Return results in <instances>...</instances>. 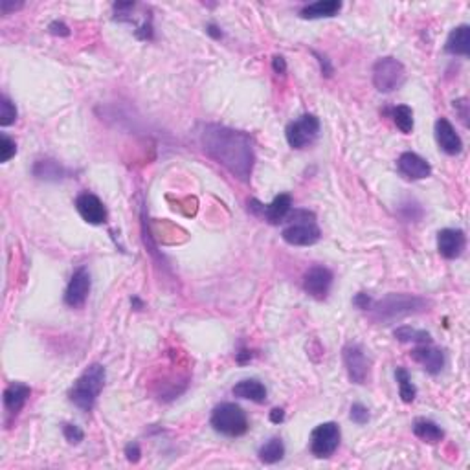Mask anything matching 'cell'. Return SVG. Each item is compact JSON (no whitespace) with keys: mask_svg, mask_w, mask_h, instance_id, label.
<instances>
[{"mask_svg":"<svg viewBox=\"0 0 470 470\" xmlns=\"http://www.w3.org/2000/svg\"><path fill=\"white\" fill-rule=\"evenodd\" d=\"M63 436H65V439L68 441L70 445H80L81 441L85 439V434L80 426L70 425V423L63 425Z\"/></svg>","mask_w":470,"mask_h":470,"instance_id":"cell-30","label":"cell"},{"mask_svg":"<svg viewBox=\"0 0 470 470\" xmlns=\"http://www.w3.org/2000/svg\"><path fill=\"white\" fill-rule=\"evenodd\" d=\"M247 358H252V353L248 351V349H243V351H241V353H237V362H239V364H244V360H247Z\"/></svg>","mask_w":470,"mask_h":470,"instance_id":"cell-40","label":"cell"},{"mask_svg":"<svg viewBox=\"0 0 470 470\" xmlns=\"http://www.w3.org/2000/svg\"><path fill=\"white\" fill-rule=\"evenodd\" d=\"M397 169L399 173L408 180H423L428 179L432 173L430 163L426 162L423 156H419L417 153H402L397 160Z\"/></svg>","mask_w":470,"mask_h":470,"instance_id":"cell-15","label":"cell"},{"mask_svg":"<svg viewBox=\"0 0 470 470\" xmlns=\"http://www.w3.org/2000/svg\"><path fill=\"white\" fill-rule=\"evenodd\" d=\"M430 302L426 298L413 296V294H388L381 302L372 303V318L379 323H391L402 320L411 314L428 311Z\"/></svg>","mask_w":470,"mask_h":470,"instance_id":"cell-2","label":"cell"},{"mask_svg":"<svg viewBox=\"0 0 470 470\" xmlns=\"http://www.w3.org/2000/svg\"><path fill=\"white\" fill-rule=\"evenodd\" d=\"M200 145L210 159L221 163L226 171L248 182L254 169V144L247 133L230 129L224 125L208 124L200 129Z\"/></svg>","mask_w":470,"mask_h":470,"instance_id":"cell-1","label":"cell"},{"mask_svg":"<svg viewBox=\"0 0 470 470\" xmlns=\"http://www.w3.org/2000/svg\"><path fill=\"white\" fill-rule=\"evenodd\" d=\"M285 457V445L279 437H272L268 439L265 445L259 448V460L267 465H274L277 461H281Z\"/></svg>","mask_w":470,"mask_h":470,"instance_id":"cell-25","label":"cell"},{"mask_svg":"<svg viewBox=\"0 0 470 470\" xmlns=\"http://www.w3.org/2000/svg\"><path fill=\"white\" fill-rule=\"evenodd\" d=\"M17 122V107L8 96L0 98V125L2 127H10Z\"/></svg>","mask_w":470,"mask_h":470,"instance_id":"cell-28","label":"cell"},{"mask_svg":"<svg viewBox=\"0 0 470 470\" xmlns=\"http://www.w3.org/2000/svg\"><path fill=\"white\" fill-rule=\"evenodd\" d=\"M283 419H285V411H283L281 408H274V410L270 411V421H272L274 425L283 423Z\"/></svg>","mask_w":470,"mask_h":470,"instance_id":"cell-38","label":"cell"},{"mask_svg":"<svg viewBox=\"0 0 470 470\" xmlns=\"http://www.w3.org/2000/svg\"><path fill=\"white\" fill-rule=\"evenodd\" d=\"M332 287V272L325 267L309 268L303 276V291L314 300H325Z\"/></svg>","mask_w":470,"mask_h":470,"instance_id":"cell-10","label":"cell"},{"mask_svg":"<svg viewBox=\"0 0 470 470\" xmlns=\"http://www.w3.org/2000/svg\"><path fill=\"white\" fill-rule=\"evenodd\" d=\"M349 417H351V421L355 423V425L358 426L366 425V423L369 421V410H367L364 404L357 402V404L351 406V413H349Z\"/></svg>","mask_w":470,"mask_h":470,"instance_id":"cell-31","label":"cell"},{"mask_svg":"<svg viewBox=\"0 0 470 470\" xmlns=\"http://www.w3.org/2000/svg\"><path fill=\"white\" fill-rule=\"evenodd\" d=\"M105 376H107V373H105V367L101 364H92V366L87 367L70 390V402L78 406L81 411L92 410L105 386Z\"/></svg>","mask_w":470,"mask_h":470,"instance_id":"cell-3","label":"cell"},{"mask_svg":"<svg viewBox=\"0 0 470 470\" xmlns=\"http://www.w3.org/2000/svg\"><path fill=\"white\" fill-rule=\"evenodd\" d=\"M31 390L26 384H20V382H11L10 386L4 390V406L8 413L11 416H17L22 408H24L26 401L30 399Z\"/></svg>","mask_w":470,"mask_h":470,"instance_id":"cell-18","label":"cell"},{"mask_svg":"<svg viewBox=\"0 0 470 470\" xmlns=\"http://www.w3.org/2000/svg\"><path fill=\"white\" fill-rule=\"evenodd\" d=\"M131 303H133L134 307H136V311H142V309H144V303L140 302L138 298H133V300H131Z\"/></svg>","mask_w":470,"mask_h":470,"instance_id":"cell-42","label":"cell"},{"mask_svg":"<svg viewBox=\"0 0 470 470\" xmlns=\"http://www.w3.org/2000/svg\"><path fill=\"white\" fill-rule=\"evenodd\" d=\"M17 153L15 142L8 136V134H0V162L6 163L8 160H11Z\"/></svg>","mask_w":470,"mask_h":470,"instance_id":"cell-29","label":"cell"},{"mask_svg":"<svg viewBox=\"0 0 470 470\" xmlns=\"http://www.w3.org/2000/svg\"><path fill=\"white\" fill-rule=\"evenodd\" d=\"M75 210L83 217L85 223L103 224L107 221V210H105L103 203L92 193H81L75 198Z\"/></svg>","mask_w":470,"mask_h":470,"instance_id":"cell-16","label":"cell"},{"mask_svg":"<svg viewBox=\"0 0 470 470\" xmlns=\"http://www.w3.org/2000/svg\"><path fill=\"white\" fill-rule=\"evenodd\" d=\"M248 204H250V208H252V212L256 213V215L265 217L270 224L283 223V221L288 217V213H291V210H292V198H291V195H287V193L277 195L272 203L268 204V206L259 204L256 198H252Z\"/></svg>","mask_w":470,"mask_h":470,"instance_id":"cell-11","label":"cell"},{"mask_svg":"<svg viewBox=\"0 0 470 470\" xmlns=\"http://www.w3.org/2000/svg\"><path fill=\"white\" fill-rule=\"evenodd\" d=\"M217 30H219L217 26H213V24L208 26V34L213 35V37H217V39H219V37H223V34H221V31H217Z\"/></svg>","mask_w":470,"mask_h":470,"instance_id":"cell-41","label":"cell"},{"mask_svg":"<svg viewBox=\"0 0 470 470\" xmlns=\"http://www.w3.org/2000/svg\"><path fill=\"white\" fill-rule=\"evenodd\" d=\"M404 81V65L395 57H381L373 66V85L382 94H390L393 90L401 89Z\"/></svg>","mask_w":470,"mask_h":470,"instance_id":"cell-6","label":"cell"},{"mask_svg":"<svg viewBox=\"0 0 470 470\" xmlns=\"http://www.w3.org/2000/svg\"><path fill=\"white\" fill-rule=\"evenodd\" d=\"M342 10V2L338 0H320V2H314V4L305 6L300 15L303 19L314 20V19H329V17L338 15Z\"/></svg>","mask_w":470,"mask_h":470,"instance_id":"cell-21","label":"cell"},{"mask_svg":"<svg viewBox=\"0 0 470 470\" xmlns=\"http://www.w3.org/2000/svg\"><path fill=\"white\" fill-rule=\"evenodd\" d=\"M353 303L357 305L360 311H369V307H372L373 300L369 296H367L366 292H358L357 296H355V300H353Z\"/></svg>","mask_w":470,"mask_h":470,"instance_id":"cell-33","label":"cell"},{"mask_svg":"<svg viewBox=\"0 0 470 470\" xmlns=\"http://www.w3.org/2000/svg\"><path fill=\"white\" fill-rule=\"evenodd\" d=\"M411 430H413V434L419 439L428 443V445H436V443L443 441V437H445L443 428L437 423L430 421V419H416L413 425H411Z\"/></svg>","mask_w":470,"mask_h":470,"instance_id":"cell-22","label":"cell"},{"mask_svg":"<svg viewBox=\"0 0 470 470\" xmlns=\"http://www.w3.org/2000/svg\"><path fill=\"white\" fill-rule=\"evenodd\" d=\"M395 376L397 382H399V395H401L402 402L410 404V402L416 401L417 388L413 386V382H411L410 375H408V372H406L404 367H397Z\"/></svg>","mask_w":470,"mask_h":470,"instance_id":"cell-26","label":"cell"},{"mask_svg":"<svg viewBox=\"0 0 470 470\" xmlns=\"http://www.w3.org/2000/svg\"><path fill=\"white\" fill-rule=\"evenodd\" d=\"M340 426L337 423H322L311 432V452L316 457H331L340 445Z\"/></svg>","mask_w":470,"mask_h":470,"instance_id":"cell-7","label":"cell"},{"mask_svg":"<svg viewBox=\"0 0 470 470\" xmlns=\"http://www.w3.org/2000/svg\"><path fill=\"white\" fill-rule=\"evenodd\" d=\"M48 31L52 35H59V37H68V35H70L68 26H66L65 22H59V20H54V22H50Z\"/></svg>","mask_w":470,"mask_h":470,"instance_id":"cell-32","label":"cell"},{"mask_svg":"<svg viewBox=\"0 0 470 470\" xmlns=\"http://www.w3.org/2000/svg\"><path fill=\"white\" fill-rule=\"evenodd\" d=\"M232 393L239 397V399L258 402V404L267 401V388L263 386L259 381H256V379H244V381L237 382L233 386Z\"/></svg>","mask_w":470,"mask_h":470,"instance_id":"cell-20","label":"cell"},{"mask_svg":"<svg viewBox=\"0 0 470 470\" xmlns=\"http://www.w3.org/2000/svg\"><path fill=\"white\" fill-rule=\"evenodd\" d=\"M391 118L393 124L397 125V129L404 134H410L413 131V110L408 105H399L391 110Z\"/></svg>","mask_w":470,"mask_h":470,"instance_id":"cell-27","label":"cell"},{"mask_svg":"<svg viewBox=\"0 0 470 470\" xmlns=\"http://www.w3.org/2000/svg\"><path fill=\"white\" fill-rule=\"evenodd\" d=\"M318 133H320V119L314 114H303L296 122L288 124L285 136L291 147L303 149L314 142Z\"/></svg>","mask_w":470,"mask_h":470,"instance_id":"cell-8","label":"cell"},{"mask_svg":"<svg viewBox=\"0 0 470 470\" xmlns=\"http://www.w3.org/2000/svg\"><path fill=\"white\" fill-rule=\"evenodd\" d=\"M460 105H463V107H469V105H467V99H457V101H454V107H460ZM467 116H469V114H467V110H461V119H463V122H465L467 124Z\"/></svg>","mask_w":470,"mask_h":470,"instance_id":"cell-39","label":"cell"},{"mask_svg":"<svg viewBox=\"0 0 470 470\" xmlns=\"http://www.w3.org/2000/svg\"><path fill=\"white\" fill-rule=\"evenodd\" d=\"M285 221H288V224L283 228L281 237L291 247H311L322 237V232L316 224V215L312 212L294 210L292 213H288Z\"/></svg>","mask_w":470,"mask_h":470,"instance_id":"cell-4","label":"cell"},{"mask_svg":"<svg viewBox=\"0 0 470 470\" xmlns=\"http://www.w3.org/2000/svg\"><path fill=\"white\" fill-rule=\"evenodd\" d=\"M125 455H127V460H129L131 463H138L140 455H142L138 443H129V445L125 446Z\"/></svg>","mask_w":470,"mask_h":470,"instance_id":"cell-34","label":"cell"},{"mask_svg":"<svg viewBox=\"0 0 470 470\" xmlns=\"http://www.w3.org/2000/svg\"><path fill=\"white\" fill-rule=\"evenodd\" d=\"M22 6H24L22 2H20V4H11L10 0H2V13H4V15H10V11L20 10Z\"/></svg>","mask_w":470,"mask_h":470,"instance_id":"cell-37","label":"cell"},{"mask_svg":"<svg viewBox=\"0 0 470 470\" xmlns=\"http://www.w3.org/2000/svg\"><path fill=\"white\" fill-rule=\"evenodd\" d=\"M312 54L316 55L318 61H320V66H322V74L327 75V78H329V75H332V66H331V63H329V59H327L325 55L318 54V52H312Z\"/></svg>","mask_w":470,"mask_h":470,"instance_id":"cell-35","label":"cell"},{"mask_svg":"<svg viewBox=\"0 0 470 470\" xmlns=\"http://www.w3.org/2000/svg\"><path fill=\"white\" fill-rule=\"evenodd\" d=\"M467 247V237L463 230L445 228L437 233V250L445 259H457Z\"/></svg>","mask_w":470,"mask_h":470,"instance_id":"cell-13","label":"cell"},{"mask_svg":"<svg viewBox=\"0 0 470 470\" xmlns=\"http://www.w3.org/2000/svg\"><path fill=\"white\" fill-rule=\"evenodd\" d=\"M411 358L430 375H437L445 367V353L441 351L439 347L434 346V344L416 346V349L411 351Z\"/></svg>","mask_w":470,"mask_h":470,"instance_id":"cell-14","label":"cell"},{"mask_svg":"<svg viewBox=\"0 0 470 470\" xmlns=\"http://www.w3.org/2000/svg\"><path fill=\"white\" fill-rule=\"evenodd\" d=\"M395 338L402 344H416V346H423V344H434L430 332L423 331V329H416V327L402 325L395 329Z\"/></svg>","mask_w":470,"mask_h":470,"instance_id":"cell-24","label":"cell"},{"mask_svg":"<svg viewBox=\"0 0 470 470\" xmlns=\"http://www.w3.org/2000/svg\"><path fill=\"white\" fill-rule=\"evenodd\" d=\"M212 426L226 437H241L248 432V417L241 406L223 402L212 411Z\"/></svg>","mask_w":470,"mask_h":470,"instance_id":"cell-5","label":"cell"},{"mask_svg":"<svg viewBox=\"0 0 470 470\" xmlns=\"http://www.w3.org/2000/svg\"><path fill=\"white\" fill-rule=\"evenodd\" d=\"M90 294V274L85 267H80L70 277L68 287L65 291V303L72 309L83 307Z\"/></svg>","mask_w":470,"mask_h":470,"instance_id":"cell-12","label":"cell"},{"mask_svg":"<svg viewBox=\"0 0 470 470\" xmlns=\"http://www.w3.org/2000/svg\"><path fill=\"white\" fill-rule=\"evenodd\" d=\"M272 68L276 74H285L287 72V63H285V59H283L281 55H274L272 59Z\"/></svg>","mask_w":470,"mask_h":470,"instance_id":"cell-36","label":"cell"},{"mask_svg":"<svg viewBox=\"0 0 470 470\" xmlns=\"http://www.w3.org/2000/svg\"><path fill=\"white\" fill-rule=\"evenodd\" d=\"M34 175L37 179L46 180V182H57V180L65 179L66 177V169L61 166L57 160H39V162H35L34 166Z\"/></svg>","mask_w":470,"mask_h":470,"instance_id":"cell-23","label":"cell"},{"mask_svg":"<svg viewBox=\"0 0 470 470\" xmlns=\"http://www.w3.org/2000/svg\"><path fill=\"white\" fill-rule=\"evenodd\" d=\"M436 140L441 151L450 156L463 151V142H461L460 134L455 133L454 125L446 118H439L436 122Z\"/></svg>","mask_w":470,"mask_h":470,"instance_id":"cell-17","label":"cell"},{"mask_svg":"<svg viewBox=\"0 0 470 470\" xmlns=\"http://www.w3.org/2000/svg\"><path fill=\"white\" fill-rule=\"evenodd\" d=\"M342 357H344L349 381L355 382V384H366L372 362L367 358L364 347L360 344H347L342 351Z\"/></svg>","mask_w":470,"mask_h":470,"instance_id":"cell-9","label":"cell"},{"mask_svg":"<svg viewBox=\"0 0 470 470\" xmlns=\"http://www.w3.org/2000/svg\"><path fill=\"white\" fill-rule=\"evenodd\" d=\"M445 50L450 55H467L470 54V26L461 24L450 31L445 43Z\"/></svg>","mask_w":470,"mask_h":470,"instance_id":"cell-19","label":"cell"}]
</instances>
